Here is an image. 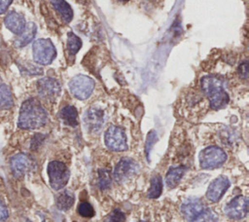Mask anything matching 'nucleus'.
I'll list each match as a JSON object with an SVG mask.
<instances>
[{
  "label": "nucleus",
  "mask_w": 249,
  "mask_h": 222,
  "mask_svg": "<svg viewBox=\"0 0 249 222\" xmlns=\"http://www.w3.org/2000/svg\"><path fill=\"white\" fill-rule=\"evenodd\" d=\"M47 121L48 113L36 98H28L21 104L18 122V128L35 130L43 127Z\"/></svg>",
  "instance_id": "1"
},
{
  "label": "nucleus",
  "mask_w": 249,
  "mask_h": 222,
  "mask_svg": "<svg viewBox=\"0 0 249 222\" xmlns=\"http://www.w3.org/2000/svg\"><path fill=\"white\" fill-rule=\"evenodd\" d=\"M201 89L208 97L213 109H221L229 102V94L226 92L220 79L213 76H205L201 79Z\"/></svg>",
  "instance_id": "2"
},
{
  "label": "nucleus",
  "mask_w": 249,
  "mask_h": 222,
  "mask_svg": "<svg viewBox=\"0 0 249 222\" xmlns=\"http://www.w3.org/2000/svg\"><path fill=\"white\" fill-rule=\"evenodd\" d=\"M51 187L58 191L62 189L68 182L70 177V170L62 162L52 161L47 167Z\"/></svg>",
  "instance_id": "3"
},
{
  "label": "nucleus",
  "mask_w": 249,
  "mask_h": 222,
  "mask_svg": "<svg viewBox=\"0 0 249 222\" xmlns=\"http://www.w3.org/2000/svg\"><path fill=\"white\" fill-rule=\"evenodd\" d=\"M33 58L35 62L47 65L50 64L56 56L55 48L50 39H38L32 47Z\"/></svg>",
  "instance_id": "4"
},
{
  "label": "nucleus",
  "mask_w": 249,
  "mask_h": 222,
  "mask_svg": "<svg viewBox=\"0 0 249 222\" xmlns=\"http://www.w3.org/2000/svg\"><path fill=\"white\" fill-rule=\"evenodd\" d=\"M227 160V154L218 146H209L199 153V165L201 168H216Z\"/></svg>",
  "instance_id": "5"
},
{
  "label": "nucleus",
  "mask_w": 249,
  "mask_h": 222,
  "mask_svg": "<svg viewBox=\"0 0 249 222\" xmlns=\"http://www.w3.org/2000/svg\"><path fill=\"white\" fill-rule=\"evenodd\" d=\"M71 93L78 99L84 100L89 97L94 89V81L86 75H77L69 82Z\"/></svg>",
  "instance_id": "6"
},
{
  "label": "nucleus",
  "mask_w": 249,
  "mask_h": 222,
  "mask_svg": "<svg viewBox=\"0 0 249 222\" xmlns=\"http://www.w3.org/2000/svg\"><path fill=\"white\" fill-rule=\"evenodd\" d=\"M104 140L106 146L113 151H124L127 149L126 135L124 130L117 126H111L105 132Z\"/></svg>",
  "instance_id": "7"
},
{
  "label": "nucleus",
  "mask_w": 249,
  "mask_h": 222,
  "mask_svg": "<svg viewBox=\"0 0 249 222\" xmlns=\"http://www.w3.org/2000/svg\"><path fill=\"white\" fill-rule=\"evenodd\" d=\"M139 165L132 159L123 158L117 164L114 169V179L119 183H123L132 175L136 174L139 170Z\"/></svg>",
  "instance_id": "8"
},
{
  "label": "nucleus",
  "mask_w": 249,
  "mask_h": 222,
  "mask_svg": "<svg viewBox=\"0 0 249 222\" xmlns=\"http://www.w3.org/2000/svg\"><path fill=\"white\" fill-rule=\"evenodd\" d=\"M224 211L231 219L238 220L244 218L248 212V199L243 196L234 197L226 204Z\"/></svg>",
  "instance_id": "9"
},
{
  "label": "nucleus",
  "mask_w": 249,
  "mask_h": 222,
  "mask_svg": "<svg viewBox=\"0 0 249 222\" xmlns=\"http://www.w3.org/2000/svg\"><path fill=\"white\" fill-rule=\"evenodd\" d=\"M37 90L42 98L53 101L60 93V85L55 79L45 77L37 82Z\"/></svg>",
  "instance_id": "10"
},
{
  "label": "nucleus",
  "mask_w": 249,
  "mask_h": 222,
  "mask_svg": "<svg viewBox=\"0 0 249 222\" xmlns=\"http://www.w3.org/2000/svg\"><path fill=\"white\" fill-rule=\"evenodd\" d=\"M10 166L12 173L16 177H22L33 167V161L28 155L18 153L10 159Z\"/></svg>",
  "instance_id": "11"
},
{
  "label": "nucleus",
  "mask_w": 249,
  "mask_h": 222,
  "mask_svg": "<svg viewBox=\"0 0 249 222\" xmlns=\"http://www.w3.org/2000/svg\"><path fill=\"white\" fill-rule=\"evenodd\" d=\"M231 182L225 175H220L215 178L209 185L206 191V198L213 203L218 202L229 189Z\"/></svg>",
  "instance_id": "12"
},
{
  "label": "nucleus",
  "mask_w": 249,
  "mask_h": 222,
  "mask_svg": "<svg viewBox=\"0 0 249 222\" xmlns=\"http://www.w3.org/2000/svg\"><path fill=\"white\" fill-rule=\"evenodd\" d=\"M204 208L202 201L197 198H189L183 202L180 209L184 217L192 222Z\"/></svg>",
  "instance_id": "13"
},
{
  "label": "nucleus",
  "mask_w": 249,
  "mask_h": 222,
  "mask_svg": "<svg viewBox=\"0 0 249 222\" xmlns=\"http://www.w3.org/2000/svg\"><path fill=\"white\" fill-rule=\"evenodd\" d=\"M103 111L98 108H89L84 115L83 121L89 131H98L103 125Z\"/></svg>",
  "instance_id": "14"
},
{
  "label": "nucleus",
  "mask_w": 249,
  "mask_h": 222,
  "mask_svg": "<svg viewBox=\"0 0 249 222\" xmlns=\"http://www.w3.org/2000/svg\"><path fill=\"white\" fill-rule=\"evenodd\" d=\"M4 23H5L6 27L11 32H13L14 34H17V35L20 34L22 32V30L24 29L25 25H26V22H25V19H24L23 16L15 12V11L10 12L5 17Z\"/></svg>",
  "instance_id": "15"
},
{
  "label": "nucleus",
  "mask_w": 249,
  "mask_h": 222,
  "mask_svg": "<svg viewBox=\"0 0 249 222\" xmlns=\"http://www.w3.org/2000/svg\"><path fill=\"white\" fill-rule=\"evenodd\" d=\"M36 25L34 22H28L26 23L24 29L20 34L18 35L17 39L15 40V46L18 48H22L29 44L36 35Z\"/></svg>",
  "instance_id": "16"
},
{
  "label": "nucleus",
  "mask_w": 249,
  "mask_h": 222,
  "mask_svg": "<svg viewBox=\"0 0 249 222\" xmlns=\"http://www.w3.org/2000/svg\"><path fill=\"white\" fill-rule=\"evenodd\" d=\"M187 171L186 166H176V167H171L166 173L165 176V183L168 188H174L178 185L182 177Z\"/></svg>",
  "instance_id": "17"
},
{
  "label": "nucleus",
  "mask_w": 249,
  "mask_h": 222,
  "mask_svg": "<svg viewBox=\"0 0 249 222\" xmlns=\"http://www.w3.org/2000/svg\"><path fill=\"white\" fill-rule=\"evenodd\" d=\"M50 2L65 22H69L72 19L73 11L65 0H50Z\"/></svg>",
  "instance_id": "18"
},
{
  "label": "nucleus",
  "mask_w": 249,
  "mask_h": 222,
  "mask_svg": "<svg viewBox=\"0 0 249 222\" xmlns=\"http://www.w3.org/2000/svg\"><path fill=\"white\" fill-rule=\"evenodd\" d=\"M59 118L63 121L64 124L68 126L76 127L78 125V111L72 105H67L63 107L60 110Z\"/></svg>",
  "instance_id": "19"
},
{
  "label": "nucleus",
  "mask_w": 249,
  "mask_h": 222,
  "mask_svg": "<svg viewBox=\"0 0 249 222\" xmlns=\"http://www.w3.org/2000/svg\"><path fill=\"white\" fill-rule=\"evenodd\" d=\"M74 202H75V196L73 192L70 190H64L57 196L55 204H56V207L60 210H68L69 208H71Z\"/></svg>",
  "instance_id": "20"
},
{
  "label": "nucleus",
  "mask_w": 249,
  "mask_h": 222,
  "mask_svg": "<svg viewBox=\"0 0 249 222\" xmlns=\"http://www.w3.org/2000/svg\"><path fill=\"white\" fill-rule=\"evenodd\" d=\"M14 105L13 94L10 88L0 83V110L10 109Z\"/></svg>",
  "instance_id": "21"
},
{
  "label": "nucleus",
  "mask_w": 249,
  "mask_h": 222,
  "mask_svg": "<svg viewBox=\"0 0 249 222\" xmlns=\"http://www.w3.org/2000/svg\"><path fill=\"white\" fill-rule=\"evenodd\" d=\"M162 191V179L161 176L157 174L154 175L151 179V186L148 191L149 199H157L160 196Z\"/></svg>",
  "instance_id": "22"
},
{
  "label": "nucleus",
  "mask_w": 249,
  "mask_h": 222,
  "mask_svg": "<svg viewBox=\"0 0 249 222\" xmlns=\"http://www.w3.org/2000/svg\"><path fill=\"white\" fill-rule=\"evenodd\" d=\"M192 222H218V215L210 208H204Z\"/></svg>",
  "instance_id": "23"
},
{
  "label": "nucleus",
  "mask_w": 249,
  "mask_h": 222,
  "mask_svg": "<svg viewBox=\"0 0 249 222\" xmlns=\"http://www.w3.org/2000/svg\"><path fill=\"white\" fill-rule=\"evenodd\" d=\"M82 47V41L81 39L75 35L73 32L68 33V39H67V48L68 52L71 55H75Z\"/></svg>",
  "instance_id": "24"
},
{
  "label": "nucleus",
  "mask_w": 249,
  "mask_h": 222,
  "mask_svg": "<svg viewBox=\"0 0 249 222\" xmlns=\"http://www.w3.org/2000/svg\"><path fill=\"white\" fill-rule=\"evenodd\" d=\"M77 211L83 217L89 218V217H92L94 215V209H93L92 205L88 202H82L79 204V206L77 208Z\"/></svg>",
  "instance_id": "25"
},
{
  "label": "nucleus",
  "mask_w": 249,
  "mask_h": 222,
  "mask_svg": "<svg viewBox=\"0 0 249 222\" xmlns=\"http://www.w3.org/2000/svg\"><path fill=\"white\" fill-rule=\"evenodd\" d=\"M111 183V176L110 171L107 169H100L98 175V184L100 189H107L110 187Z\"/></svg>",
  "instance_id": "26"
},
{
  "label": "nucleus",
  "mask_w": 249,
  "mask_h": 222,
  "mask_svg": "<svg viewBox=\"0 0 249 222\" xmlns=\"http://www.w3.org/2000/svg\"><path fill=\"white\" fill-rule=\"evenodd\" d=\"M125 215L120 209H114L105 219L104 222H124Z\"/></svg>",
  "instance_id": "27"
},
{
  "label": "nucleus",
  "mask_w": 249,
  "mask_h": 222,
  "mask_svg": "<svg viewBox=\"0 0 249 222\" xmlns=\"http://www.w3.org/2000/svg\"><path fill=\"white\" fill-rule=\"evenodd\" d=\"M157 141V134L154 130L150 131L147 135V141H146V147H145V152H146V157L148 159V161L150 160V153L151 150L154 146V143Z\"/></svg>",
  "instance_id": "28"
},
{
  "label": "nucleus",
  "mask_w": 249,
  "mask_h": 222,
  "mask_svg": "<svg viewBox=\"0 0 249 222\" xmlns=\"http://www.w3.org/2000/svg\"><path fill=\"white\" fill-rule=\"evenodd\" d=\"M8 209L5 204L0 200V222H4L8 218Z\"/></svg>",
  "instance_id": "29"
},
{
  "label": "nucleus",
  "mask_w": 249,
  "mask_h": 222,
  "mask_svg": "<svg viewBox=\"0 0 249 222\" xmlns=\"http://www.w3.org/2000/svg\"><path fill=\"white\" fill-rule=\"evenodd\" d=\"M13 0H0V15L4 14L9 6L12 4Z\"/></svg>",
  "instance_id": "30"
},
{
  "label": "nucleus",
  "mask_w": 249,
  "mask_h": 222,
  "mask_svg": "<svg viewBox=\"0 0 249 222\" xmlns=\"http://www.w3.org/2000/svg\"><path fill=\"white\" fill-rule=\"evenodd\" d=\"M239 74L243 78H247L248 76V63L247 61H244L240 66H239Z\"/></svg>",
  "instance_id": "31"
},
{
  "label": "nucleus",
  "mask_w": 249,
  "mask_h": 222,
  "mask_svg": "<svg viewBox=\"0 0 249 222\" xmlns=\"http://www.w3.org/2000/svg\"><path fill=\"white\" fill-rule=\"evenodd\" d=\"M19 67H20L21 70L28 71V72L30 71L29 68H26V67H24V66H19ZM31 68H32V69H31V73H32V74H35V75H36V74H41V73H42V70H41V68H39V67H36V66H33V65H32Z\"/></svg>",
  "instance_id": "32"
},
{
  "label": "nucleus",
  "mask_w": 249,
  "mask_h": 222,
  "mask_svg": "<svg viewBox=\"0 0 249 222\" xmlns=\"http://www.w3.org/2000/svg\"><path fill=\"white\" fill-rule=\"evenodd\" d=\"M119 1H123V2H124V1H127V0H119Z\"/></svg>",
  "instance_id": "33"
},
{
  "label": "nucleus",
  "mask_w": 249,
  "mask_h": 222,
  "mask_svg": "<svg viewBox=\"0 0 249 222\" xmlns=\"http://www.w3.org/2000/svg\"><path fill=\"white\" fill-rule=\"evenodd\" d=\"M139 222H144V221H139Z\"/></svg>",
  "instance_id": "34"
},
{
  "label": "nucleus",
  "mask_w": 249,
  "mask_h": 222,
  "mask_svg": "<svg viewBox=\"0 0 249 222\" xmlns=\"http://www.w3.org/2000/svg\"><path fill=\"white\" fill-rule=\"evenodd\" d=\"M0 83H1V78H0Z\"/></svg>",
  "instance_id": "35"
}]
</instances>
